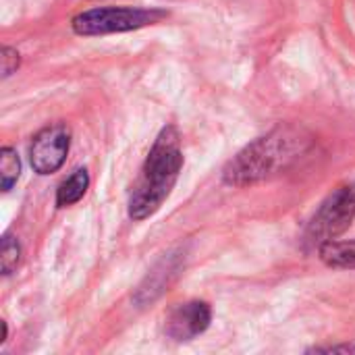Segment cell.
<instances>
[{"label":"cell","instance_id":"1","mask_svg":"<svg viewBox=\"0 0 355 355\" xmlns=\"http://www.w3.org/2000/svg\"><path fill=\"white\" fill-rule=\"evenodd\" d=\"M312 146V137L300 127H277L248 144L229 160L223 179L231 187H248L268 181L291 168Z\"/></svg>","mask_w":355,"mask_h":355},{"label":"cell","instance_id":"2","mask_svg":"<svg viewBox=\"0 0 355 355\" xmlns=\"http://www.w3.org/2000/svg\"><path fill=\"white\" fill-rule=\"evenodd\" d=\"M183 166V154L179 148V133L175 127H164L156 137L139 179L129 200V216L133 220H146L168 198Z\"/></svg>","mask_w":355,"mask_h":355},{"label":"cell","instance_id":"3","mask_svg":"<svg viewBox=\"0 0 355 355\" xmlns=\"http://www.w3.org/2000/svg\"><path fill=\"white\" fill-rule=\"evenodd\" d=\"M164 17L166 12L158 8L102 6V8H89L79 12L71 25L77 35H106V33H121V31L154 25Z\"/></svg>","mask_w":355,"mask_h":355},{"label":"cell","instance_id":"4","mask_svg":"<svg viewBox=\"0 0 355 355\" xmlns=\"http://www.w3.org/2000/svg\"><path fill=\"white\" fill-rule=\"evenodd\" d=\"M355 218V181L337 187L316 210L310 227L308 241L314 245H322L335 241L343 235Z\"/></svg>","mask_w":355,"mask_h":355},{"label":"cell","instance_id":"5","mask_svg":"<svg viewBox=\"0 0 355 355\" xmlns=\"http://www.w3.org/2000/svg\"><path fill=\"white\" fill-rule=\"evenodd\" d=\"M71 148V131L67 125L56 123L44 127L29 146V162L37 175L56 173L69 154Z\"/></svg>","mask_w":355,"mask_h":355},{"label":"cell","instance_id":"6","mask_svg":"<svg viewBox=\"0 0 355 355\" xmlns=\"http://www.w3.org/2000/svg\"><path fill=\"white\" fill-rule=\"evenodd\" d=\"M212 320L210 306L204 302H189L177 306L166 316V335L175 341H189L202 335Z\"/></svg>","mask_w":355,"mask_h":355},{"label":"cell","instance_id":"7","mask_svg":"<svg viewBox=\"0 0 355 355\" xmlns=\"http://www.w3.org/2000/svg\"><path fill=\"white\" fill-rule=\"evenodd\" d=\"M87 187H89V175H87V171L85 168H77L73 175H69L60 183V187L56 191V206L58 208H67V206L77 204L85 196Z\"/></svg>","mask_w":355,"mask_h":355},{"label":"cell","instance_id":"8","mask_svg":"<svg viewBox=\"0 0 355 355\" xmlns=\"http://www.w3.org/2000/svg\"><path fill=\"white\" fill-rule=\"evenodd\" d=\"M320 258L333 268H355V239L354 241H329L318 248Z\"/></svg>","mask_w":355,"mask_h":355},{"label":"cell","instance_id":"9","mask_svg":"<svg viewBox=\"0 0 355 355\" xmlns=\"http://www.w3.org/2000/svg\"><path fill=\"white\" fill-rule=\"evenodd\" d=\"M21 175V162L19 156L12 148H2L0 150V179H2V189L8 191Z\"/></svg>","mask_w":355,"mask_h":355},{"label":"cell","instance_id":"10","mask_svg":"<svg viewBox=\"0 0 355 355\" xmlns=\"http://www.w3.org/2000/svg\"><path fill=\"white\" fill-rule=\"evenodd\" d=\"M19 260H21L19 241L12 235H4L2 237V248H0V268H2V275L8 277L17 268Z\"/></svg>","mask_w":355,"mask_h":355},{"label":"cell","instance_id":"11","mask_svg":"<svg viewBox=\"0 0 355 355\" xmlns=\"http://www.w3.org/2000/svg\"><path fill=\"white\" fill-rule=\"evenodd\" d=\"M21 64V54L15 48L4 46L2 48V56H0V69H2V77L6 79L8 75H12Z\"/></svg>","mask_w":355,"mask_h":355}]
</instances>
